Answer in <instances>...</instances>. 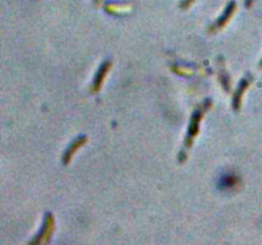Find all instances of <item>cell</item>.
I'll use <instances>...</instances> for the list:
<instances>
[{
	"label": "cell",
	"mask_w": 262,
	"mask_h": 245,
	"mask_svg": "<svg viewBox=\"0 0 262 245\" xmlns=\"http://www.w3.org/2000/svg\"><path fill=\"white\" fill-rule=\"evenodd\" d=\"M210 105H211V101L206 100L205 104H203L202 106H199L198 109L194 110L193 115H192V117H191V122H189L188 132H187V136H186V138H184L183 148H182V151H180V155H179L180 162H183V161L186 160L187 152H188V150L191 148L192 143H193L194 138H196L197 134H198L199 121H201V119H202V116H203V114H205L206 110L210 107Z\"/></svg>",
	"instance_id": "1"
},
{
	"label": "cell",
	"mask_w": 262,
	"mask_h": 245,
	"mask_svg": "<svg viewBox=\"0 0 262 245\" xmlns=\"http://www.w3.org/2000/svg\"><path fill=\"white\" fill-rule=\"evenodd\" d=\"M53 231H54V216H53V213L47 212L44 217L41 230L28 242V245H47L53 235Z\"/></svg>",
	"instance_id": "2"
},
{
	"label": "cell",
	"mask_w": 262,
	"mask_h": 245,
	"mask_svg": "<svg viewBox=\"0 0 262 245\" xmlns=\"http://www.w3.org/2000/svg\"><path fill=\"white\" fill-rule=\"evenodd\" d=\"M251 81H252L251 74H247L244 78H242L240 83L238 85L237 90H235V93H234V97H233V109L234 110H239L240 102H242V96H243L244 91L247 90V87L249 86Z\"/></svg>",
	"instance_id": "3"
},
{
	"label": "cell",
	"mask_w": 262,
	"mask_h": 245,
	"mask_svg": "<svg viewBox=\"0 0 262 245\" xmlns=\"http://www.w3.org/2000/svg\"><path fill=\"white\" fill-rule=\"evenodd\" d=\"M110 67H112V62H110V60H105L104 63L100 66V68H98L97 73H96V76H95V79H93L92 87H91V91H92L93 93H96L100 91V88H101V86H102V81H104L105 76H107V73H108V71H109Z\"/></svg>",
	"instance_id": "4"
},
{
	"label": "cell",
	"mask_w": 262,
	"mask_h": 245,
	"mask_svg": "<svg viewBox=\"0 0 262 245\" xmlns=\"http://www.w3.org/2000/svg\"><path fill=\"white\" fill-rule=\"evenodd\" d=\"M235 8H237V4H235L234 2H230V3L228 4L227 8H225V11H224V13H223V16H221L220 18H219L218 21H216V22L214 23L213 30L218 31V30H220V28L224 27V26L227 25L228 22H229V19L232 18V16H233V13H234Z\"/></svg>",
	"instance_id": "5"
},
{
	"label": "cell",
	"mask_w": 262,
	"mask_h": 245,
	"mask_svg": "<svg viewBox=\"0 0 262 245\" xmlns=\"http://www.w3.org/2000/svg\"><path fill=\"white\" fill-rule=\"evenodd\" d=\"M86 141H87V138H86L85 136L78 137V138H77L76 141H74L73 143H72V145L69 146L68 148H67L66 153H64V156H63V162H64V165H68L69 161H71L72 157H73L74 152H76V151L78 150V148L81 147V146L85 145Z\"/></svg>",
	"instance_id": "6"
},
{
	"label": "cell",
	"mask_w": 262,
	"mask_h": 245,
	"mask_svg": "<svg viewBox=\"0 0 262 245\" xmlns=\"http://www.w3.org/2000/svg\"><path fill=\"white\" fill-rule=\"evenodd\" d=\"M220 81H221V83H223V87H224V90L229 92V91H230V79H229V76H228L227 71H224V69L220 72Z\"/></svg>",
	"instance_id": "7"
},
{
	"label": "cell",
	"mask_w": 262,
	"mask_h": 245,
	"mask_svg": "<svg viewBox=\"0 0 262 245\" xmlns=\"http://www.w3.org/2000/svg\"><path fill=\"white\" fill-rule=\"evenodd\" d=\"M194 0H183L182 3H180V8H188L192 3H193Z\"/></svg>",
	"instance_id": "8"
},
{
	"label": "cell",
	"mask_w": 262,
	"mask_h": 245,
	"mask_svg": "<svg viewBox=\"0 0 262 245\" xmlns=\"http://www.w3.org/2000/svg\"><path fill=\"white\" fill-rule=\"evenodd\" d=\"M100 2H101V0H95V3H96V4H98V3H100Z\"/></svg>",
	"instance_id": "9"
},
{
	"label": "cell",
	"mask_w": 262,
	"mask_h": 245,
	"mask_svg": "<svg viewBox=\"0 0 262 245\" xmlns=\"http://www.w3.org/2000/svg\"><path fill=\"white\" fill-rule=\"evenodd\" d=\"M259 67H261V68H262V60H261V63H259Z\"/></svg>",
	"instance_id": "10"
}]
</instances>
